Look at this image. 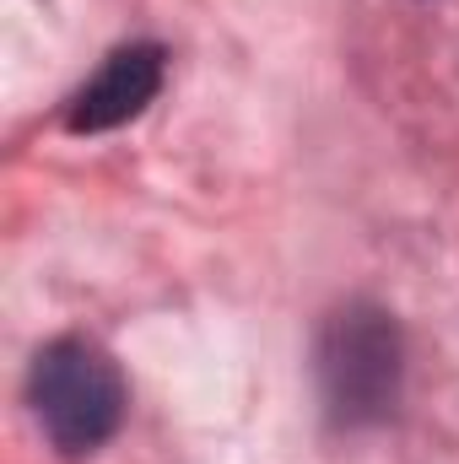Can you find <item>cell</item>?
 Returning <instances> with one entry per match:
<instances>
[{"label": "cell", "instance_id": "3", "mask_svg": "<svg viewBox=\"0 0 459 464\" xmlns=\"http://www.w3.org/2000/svg\"><path fill=\"white\" fill-rule=\"evenodd\" d=\"M162 76H168V49L162 44H119L98 65V76L71 92L65 130L71 135H103V130L130 124L162 92Z\"/></svg>", "mask_w": 459, "mask_h": 464}, {"label": "cell", "instance_id": "2", "mask_svg": "<svg viewBox=\"0 0 459 464\" xmlns=\"http://www.w3.org/2000/svg\"><path fill=\"white\" fill-rule=\"evenodd\" d=\"M319 394L336 427H378L400 405L405 341L378 303H346L319 330Z\"/></svg>", "mask_w": 459, "mask_h": 464}, {"label": "cell", "instance_id": "1", "mask_svg": "<svg viewBox=\"0 0 459 464\" xmlns=\"http://www.w3.org/2000/svg\"><path fill=\"white\" fill-rule=\"evenodd\" d=\"M27 405L44 427V438L65 454H98L130 411V389L124 372L109 351L87 335H60L33 356L27 367Z\"/></svg>", "mask_w": 459, "mask_h": 464}]
</instances>
